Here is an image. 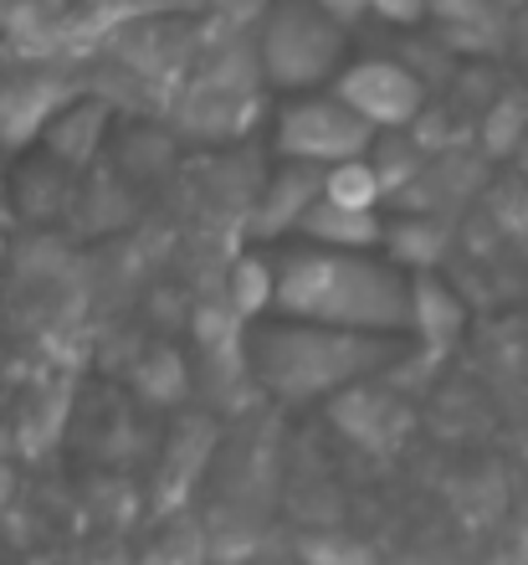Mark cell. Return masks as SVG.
Instances as JSON below:
<instances>
[{
    "label": "cell",
    "mask_w": 528,
    "mask_h": 565,
    "mask_svg": "<svg viewBox=\"0 0 528 565\" xmlns=\"http://www.w3.org/2000/svg\"><path fill=\"white\" fill-rule=\"evenodd\" d=\"M278 313L313 319L365 334H406L411 329V273L390 257L359 247H319L288 253L278 263Z\"/></svg>",
    "instance_id": "6da1fadb"
},
{
    "label": "cell",
    "mask_w": 528,
    "mask_h": 565,
    "mask_svg": "<svg viewBox=\"0 0 528 565\" xmlns=\"http://www.w3.org/2000/svg\"><path fill=\"white\" fill-rule=\"evenodd\" d=\"M396 340L400 334H365L282 313V324L247 329V360L278 402H328L334 391L380 375L396 360Z\"/></svg>",
    "instance_id": "7a4b0ae2"
},
{
    "label": "cell",
    "mask_w": 528,
    "mask_h": 565,
    "mask_svg": "<svg viewBox=\"0 0 528 565\" xmlns=\"http://www.w3.org/2000/svg\"><path fill=\"white\" fill-rule=\"evenodd\" d=\"M344 21L319 0H267L257 21V62L282 93H313L344 62Z\"/></svg>",
    "instance_id": "3957f363"
},
{
    "label": "cell",
    "mask_w": 528,
    "mask_h": 565,
    "mask_svg": "<svg viewBox=\"0 0 528 565\" xmlns=\"http://www.w3.org/2000/svg\"><path fill=\"white\" fill-rule=\"evenodd\" d=\"M375 129L354 114L344 98H298L278 114V154L303 164H338L349 154H365Z\"/></svg>",
    "instance_id": "277c9868"
},
{
    "label": "cell",
    "mask_w": 528,
    "mask_h": 565,
    "mask_svg": "<svg viewBox=\"0 0 528 565\" xmlns=\"http://www.w3.org/2000/svg\"><path fill=\"white\" fill-rule=\"evenodd\" d=\"M425 93L431 88L406 57H365L334 73V98H344L369 129H411Z\"/></svg>",
    "instance_id": "5b68a950"
},
{
    "label": "cell",
    "mask_w": 528,
    "mask_h": 565,
    "mask_svg": "<svg viewBox=\"0 0 528 565\" xmlns=\"http://www.w3.org/2000/svg\"><path fill=\"white\" fill-rule=\"evenodd\" d=\"M77 77L52 62H11L0 67V149H26L46 135V124L77 98Z\"/></svg>",
    "instance_id": "8992f818"
},
{
    "label": "cell",
    "mask_w": 528,
    "mask_h": 565,
    "mask_svg": "<svg viewBox=\"0 0 528 565\" xmlns=\"http://www.w3.org/2000/svg\"><path fill=\"white\" fill-rule=\"evenodd\" d=\"M328 422H334L354 447H365V452H396L400 437L411 431L416 412L406 406L400 391H390V386H380L375 375H365V381H354V386L328 396Z\"/></svg>",
    "instance_id": "52a82bcc"
},
{
    "label": "cell",
    "mask_w": 528,
    "mask_h": 565,
    "mask_svg": "<svg viewBox=\"0 0 528 565\" xmlns=\"http://www.w3.org/2000/svg\"><path fill=\"white\" fill-rule=\"evenodd\" d=\"M323 195V164L303 160H282V170L262 185V195H251V237L278 242L288 232H298V222L309 216V206Z\"/></svg>",
    "instance_id": "ba28073f"
},
{
    "label": "cell",
    "mask_w": 528,
    "mask_h": 565,
    "mask_svg": "<svg viewBox=\"0 0 528 565\" xmlns=\"http://www.w3.org/2000/svg\"><path fill=\"white\" fill-rule=\"evenodd\" d=\"M108 119H114V104H108V98H83V93H77L73 104L46 124L42 149L57 164H67V170H88L108 139Z\"/></svg>",
    "instance_id": "9c48e42d"
},
{
    "label": "cell",
    "mask_w": 528,
    "mask_h": 565,
    "mask_svg": "<svg viewBox=\"0 0 528 565\" xmlns=\"http://www.w3.org/2000/svg\"><path fill=\"white\" fill-rule=\"evenodd\" d=\"M425 21H437V36L456 57H472V52H493L503 42L508 15L493 0H425Z\"/></svg>",
    "instance_id": "30bf717a"
},
{
    "label": "cell",
    "mask_w": 528,
    "mask_h": 565,
    "mask_svg": "<svg viewBox=\"0 0 528 565\" xmlns=\"http://www.w3.org/2000/svg\"><path fill=\"white\" fill-rule=\"evenodd\" d=\"M467 309L437 273H411V334L425 344V355H441L462 340Z\"/></svg>",
    "instance_id": "8fae6325"
},
{
    "label": "cell",
    "mask_w": 528,
    "mask_h": 565,
    "mask_svg": "<svg viewBox=\"0 0 528 565\" xmlns=\"http://www.w3.org/2000/svg\"><path fill=\"white\" fill-rule=\"evenodd\" d=\"M298 237L319 242V247H359V253H375L385 242V222H380V211L338 206V201L319 195L309 206V216L298 222Z\"/></svg>",
    "instance_id": "7c38bea8"
},
{
    "label": "cell",
    "mask_w": 528,
    "mask_h": 565,
    "mask_svg": "<svg viewBox=\"0 0 528 565\" xmlns=\"http://www.w3.org/2000/svg\"><path fill=\"white\" fill-rule=\"evenodd\" d=\"M216 452V427L201 417H185L175 431V443H170V452H164V473H160V509L170 504L175 509L185 493H191V483L201 478V468H206V458Z\"/></svg>",
    "instance_id": "4fadbf2b"
},
{
    "label": "cell",
    "mask_w": 528,
    "mask_h": 565,
    "mask_svg": "<svg viewBox=\"0 0 528 565\" xmlns=\"http://www.w3.org/2000/svg\"><path fill=\"white\" fill-rule=\"evenodd\" d=\"M385 253H390V263L406 273H431L446 257V247H452V237H446V226L431 216V211H421V216H400V222L385 226Z\"/></svg>",
    "instance_id": "5bb4252c"
},
{
    "label": "cell",
    "mask_w": 528,
    "mask_h": 565,
    "mask_svg": "<svg viewBox=\"0 0 528 565\" xmlns=\"http://www.w3.org/2000/svg\"><path fill=\"white\" fill-rule=\"evenodd\" d=\"M365 154L375 160V170H380L385 195L406 191V185L421 175V164H425V145L411 135V129H375V139H369Z\"/></svg>",
    "instance_id": "9a60e30c"
},
{
    "label": "cell",
    "mask_w": 528,
    "mask_h": 565,
    "mask_svg": "<svg viewBox=\"0 0 528 565\" xmlns=\"http://www.w3.org/2000/svg\"><path fill=\"white\" fill-rule=\"evenodd\" d=\"M226 303H231L241 319H262L272 303H278V268L267 257H236L231 263V278H226Z\"/></svg>",
    "instance_id": "2e32d148"
},
{
    "label": "cell",
    "mask_w": 528,
    "mask_h": 565,
    "mask_svg": "<svg viewBox=\"0 0 528 565\" xmlns=\"http://www.w3.org/2000/svg\"><path fill=\"white\" fill-rule=\"evenodd\" d=\"M323 195L338 201V206H365V211H380L385 201V180L375 170L369 154H349V160H338L323 170Z\"/></svg>",
    "instance_id": "e0dca14e"
},
{
    "label": "cell",
    "mask_w": 528,
    "mask_h": 565,
    "mask_svg": "<svg viewBox=\"0 0 528 565\" xmlns=\"http://www.w3.org/2000/svg\"><path fill=\"white\" fill-rule=\"evenodd\" d=\"M477 119H483L477 124L483 149L493 160H508V154H518V145H524V135H528V98L524 93H498Z\"/></svg>",
    "instance_id": "ac0fdd59"
},
{
    "label": "cell",
    "mask_w": 528,
    "mask_h": 565,
    "mask_svg": "<svg viewBox=\"0 0 528 565\" xmlns=\"http://www.w3.org/2000/svg\"><path fill=\"white\" fill-rule=\"evenodd\" d=\"M139 391H144L149 402L160 406H175L185 391H191V371H185V360L175 350H154V355L139 365Z\"/></svg>",
    "instance_id": "d6986e66"
},
{
    "label": "cell",
    "mask_w": 528,
    "mask_h": 565,
    "mask_svg": "<svg viewBox=\"0 0 528 565\" xmlns=\"http://www.w3.org/2000/svg\"><path fill=\"white\" fill-rule=\"evenodd\" d=\"M369 11L390 21V26H421L425 21V0H369Z\"/></svg>",
    "instance_id": "ffe728a7"
},
{
    "label": "cell",
    "mask_w": 528,
    "mask_h": 565,
    "mask_svg": "<svg viewBox=\"0 0 528 565\" xmlns=\"http://www.w3.org/2000/svg\"><path fill=\"white\" fill-rule=\"evenodd\" d=\"M298 551L313 555V561H338V555H365L359 545H344V540H303Z\"/></svg>",
    "instance_id": "44dd1931"
},
{
    "label": "cell",
    "mask_w": 528,
    "mask_h": 565,
    "mask_svg": "<svg viewBox=\"0 0 528 565\" xmlns=\"http://www.w3.org/2000/svg\"><path fill=\"white\" fill-rule=\"evenodd\" d=\"M319 6H323V11H334L344 26H349V21H359V15L369 11V0H319Z\"/></svg>",
    "instance_id": "7402d4cb"
},
{
    "label": "cell",
    "mask_w": 528,
    "mask_h": 565,
    "mask_svg": "<svg viewBox=\"0 0 528 565\" xmlns=\"http://www.w3.org/2000/svg\"><path fill=\"white\" fill-rule=\"evenodd\" d=\"M11 489H15V473H11V462L0 458V509H6V499H11Z\"/></svg>",
    "instance_id": "603a6c76"
},
{
    "label": "cell",
    "mask_w": 528,
    "mask_h": 565,
    "mask_svg": "<svg viewBox=\"0 0 528 565\" xmlns=\"http://www.w3.org/2000/svg\"><path fill=\"white\" fill-rule=\"evenodd\" d=\"M11 211V175H6V164H0V216Z\"/></svg>",
    "instance_id": "cb8c5ba5"
},
{
    "label": "cell",
    "mask_w": 528,
    "mask_h": 565,
    "mask_svg": "<svg viewBox=\"0 0 528 565\" xmlns=\"http://www.w3.org/2000/svg\"><path fill=\"white\" fill-rule=\"evenodd\" d=\"M493 6H498V11H503V15H508V21H514V15H518V11H528V0H493Z\"/></svg>",
    "instance_id": "d4e9b609"
},
{
    "label": "cell",
    "mask_w": 528,
    "mask_h": 565,
    "mask_svg": "<svg viewBox=\"0 0 528 565\" xmlns=\"http://www.w3.org/2000/svg\"><path fill=\"white\" fill-rule=\"evenodd\" d=\"M514 26H518V31H524V36H528V11H518V15H514Z\"/></svg>",
    "instance_id": "484cf974"
},
{
    "label": "cell",
    "mask_w": 528,
    "mask_h": 565,
    "mask_svg": "<svg viewBox=\"0 0 528 565\" xmlns=\"http://www.w3.org/2000/svg\"><path fill=\"white\" fill-rule=\"evenodd\" d=\"M6 253H11V247H6V226H0V268H6Z\"/></svg>",
    "instance_id": "4316f807"
}]
</instances>
